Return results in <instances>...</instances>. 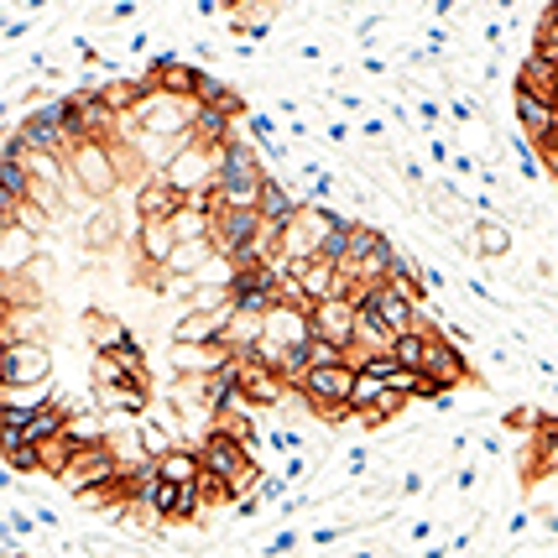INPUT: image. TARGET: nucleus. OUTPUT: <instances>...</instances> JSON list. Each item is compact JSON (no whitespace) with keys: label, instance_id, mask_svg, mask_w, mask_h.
Returning a JSON list of instances; mask_svg holds the SVG:
<instances>
[{"label":"nucleus","instance_id":"obj_26","mask_svg":"<svg viewBox=\"0 0 558 558\" xmlns=\"http://www.w3.org/2000/svg\"><path fill=\"white\" fill-rule=\"evenodd\" d=\"M267 444H271V449H298L303 438L292 434V428H271V434H267Z\"/></svg>","mask_w":558,"mask_h":558},{"label":"nucleus","instance_id":"obj_9","mask_svg":"<svg viewBox=\"0 0 558 558\" xmlns=\"http://www.w3.org/2000/svg\"><path fill=\"white\" fill-rule=\"evenodd\" d=\"M423 376H434L438 387H460V381H470V361H464L460 344H449L444 335H434L428 340V355H423Z\"/></svg>","mask_w":558,"mask_h":558},{"label":"nucleus","instance_id":"obj_1","mask_svg":"<svg viewBox=\"0 0 558 558\" xmlns=\"http://www.w3.org/2000/svg\"><path fill=\"white\" fill-rule=\"evenodd\" d=\"M267 178L271 172L262 168V157H256L245 142H235V146L219 151L215 194H219V204H230V209H256V198H262V183H267Z\"/></svg>","mask_w":558,"mask_h":558},{"label":"nucleus","instance_id":"obj_23","mask_svg":"<svg viewBox=\"0 0 558 558\" xmlns=\"http://www.w3.org/2000/svg\"><path fill=\"white\" fill-rule=\"evenodd\" d=\"M533 52L537 58H548V63H558V22L543 11L537 16V26H533Z\"/></svg>","mask_w":558,"mask_h":558},{"label":"nucleus","instance_id":"obj_28","mask_svg":"<svg viewBox=\"0 0 558 558\" xmlns=\"http://www.w3.org/2000/svg\"><path fill=\"white\" fill-rule=\"evenodd\" d=\"M344 533V527H318V533H314V543H324V548H329V543H335V537H340Z\"/></svg>","mask_w":558,"mask_h":558},{"label":"nucleus","instance_id":"obj_13","mask_svg":"<svg viewBox=\"0 0 558 558\" xmlns=\"http://www.w3.org/2000/svg\"><path fill=\"white\" fill-rule=\"evenodd\" d=\"M517 121H522V136H533V146H543L558 136V105H543L533 95H517Z\"/></svg>","mask_w":558,"mask_h":558},{"label":"nucleus","instance_id":"obj_5","mask_svg":"<svg viewBox=\"0 0 558 558\" xmlns=\"http://www.w3.org/2000/svg\"><path fill=\"white\" fill-rule=\"evenodd\" d=\"M262 225H267V219L256 215V209H230V204H219L215 209V251L230 256V262H241L245 251L256 245Z\"/></svg>","mask_w":558,"mask_h":558},{"label":"nucleus","instance_id":"obj_24","mask_svg":"<svg viewBox=\"0 0 558 558\" xmlns=\"http://www.w3.org/2000/svg\"><path fill=\"white\" fill-rule=\"evenodd\" d=\"M381 391H387V381H376V376H365L361 371V376H355V391H350V413H365Z\"/></svg>","mask_w":558,"mask_h":558},{"label":"nucleus","instance_id":"obj_21","mask_svg":"<svg viewBox=\"0 0 558 558\" xmlns=\"http://www.w3.org/2000/svg\"><path fill=\"white\" fill-rule=\"evenodd\" d=\"M26 245H32V230H22L16 219H5V277H11V271H22Z\"/></svg>","mask_w":558,"mask_h":558},{"label":"nucleus","instance_id":"obj_17","mask_svg":"<svg viewBox=\"0 0 558 558\" xmlns=\"http://www.w3.org/2000/svg\"><path fill=\"white\" fill-rule=\"evenodd\" d=\"M198 105H209V110H225L230 121H241L245 116V99L225 84V78H204V89H198Z\"/></svg>","mask_w":558,"mask_h":558},{"label":"nucleus","instance_id":"obj_18","mask_svg":"<svg viewBox=\"0 0 558 558\" xmlns=\"http://www.w3.org/2000/svg\"><path fill=\"white\" fill-rule=\"evenodd\" d=\"M121 230H116V209H89V225H84V245L89 251H116Z\"/></svg>","mask_w":558,"mask_h":558},{"label":"nucleus","instance_id":"obj_2","mask_svg":"<svg viewBox=\"0 0 558 558\" xmlns=\"http://www.w3.org/2000/svg\"><path fill=\"white\" fill-rule=\"evenodd\" d=\"M69 172H73V189L89 198H110L116 194V183H121V168H116V151L110 146H95L84 142L78 151L69 157ZM69 189V194H73Z\"/></svg>","mask_w":558,"mask_h":558},{"label":"nucleus","instance_id":"obj_4","mask_svg":"<svg viewBox=\"0 0 558 558\" xmlns=\"http://www.w3.org/2000/svg\"><path fill=\"white\" fill-rule=\"evenodd\" d=\"M48 381H52V350L43 340L0 350V387H48Z\"/></svg>","mask_w":558,"mask_h":558},{"label":"nucleus","instance_id":"obj_14","mask_svg":"<svg viewBox=\"0 0 558 558\" xmlns=\"http://www.w3.org/2000/svg\"><path fill=\"white\" fill-rule=\"evenodd\" d=\"M157 475H162L168 486H198V481H204V454L189 449V444H178L172 454L157 460Z\"/></svg>","mask_w":558,"mask_h":558},{"label":"nucleus","instance_id":"obj_7","mask_svg":"<svg viewBox=\"0 0 558 558\" xmlns=\"http://www.w3.org/2000/svg\"><path fill=\"white\" fill-rule=\"evenodd\" d=\"M198 454H204V470H209V475H219V481H235L241 470H251V464H256V454L245 449L241 438L219 434V428L198 444Z\"/></svg>","mask_w":558,"mask_h":558},{"label":"nucleus","instance_id":"obj_11","mask_svg":"<svg viewBox=\"0 0 558 558\" xmlns=\"http://www.w3.org/2000/svg\"><path fill=\"white\" fill-rule=\"evenodd\" d=\"M136 251H142V267L168 271L172 251H178V235H172V225H162V219H136Z\"/></svg>","mask_w":558,"mask_h":558},{"label":"nucleus","instance_id":"obj_27","mask_svg":"<svg viewBox=\"0 0 558 558\" xmlns=\"http://www.w3.org/2000/svg\"><path fill=\"white\" fill-rule=\"evenodd\" d=\"M131 16H136V5H131V0H121V5H110V11H105V22H131Z\"/></svg>","mask_w":558,"mask_h":558},{"label":"nucleus","instance_id":"obj_29","mask_svg":"<svg viewBox=\"0 0 558 558\" xmlns=\"http://www.w3.org/2000/svg\"><path fill=\"white\" fill-rule=\"evenodd\" d=\"M5 558H22V554H5Z\"/></svg>","mask_w":558,"mask_h":558},{"label":"nucleus","instance_id":"obj_20","mask_svg":"<svg viewBox=\"0 0 558 558\" xmlns=\"http://www.w3.org/2000/svg\"><path fill=\"white\" fill-rule=\"evenodd\" d=\"M136 438H142V449L151 454V460H162V454H172V449H178L168 423H151V417H142V423H136Z\"/></svg>","mask_w":558,"mask_h":558},{"label":"nucleus","instance_id":"obj_6","mask_svg":"<svg viewBox=\"0 0 558 558\" xmlns=\"http://www.w3.org/2000/svg\"><path fill=\"white\" fill-rule=\"evenodd\" d=\"M183 209H189V194L172 189L168 172H146L142 189H136V219H162V225H172Z\"/></svg>","mask_w":558,"mask_h":558},{"label":"nucleus","instance_id":"obj_12","mask_svg":"<svg viewBox=\"0 0 558 558\" xmlns=\"http://www.w3.org/2000/svg\"><path fill=\"white\" fill-rule=\"evenodd\" d=\"M517 95H533V99H543V105H558V63L527 52L522 69H517Z\"/></svg>","mask_w":558,"mask_h":558},{"label":"nucleus","instance_id":"obj_16","mask_svg":"<svg viewBox=\"0 0 558 558\" xmlns=\"http://www.w3.org/2000/svg\"><path fill=\"white\" fill-rule=\"evenodd\" d=\"M5 335L0 344H37L43 340V314L37 308H5V324H0Z\"/></svg>","mask_w":558,"mask_h":558},{"label":"nucleus","instance_id":"obj_25","mask_svg":"<svg viewBox=\"0 0 558 558\" xmlns=\"http://www.w3.org/2000/svg\"><path fill=\"white\" fill-rule=\"evenodd\" d=\"M5 533H11V537H32V543H37V527H32V517H22L16 507L5 511Z\"/></svg>","mask_w":558,"mask_h":558},{"label":"nucleus","instance_id":"obj_10","mask_svg":"<svg viewBox=\"0 0 558 558\" xmlns=\"http://www.w3.org/2000/svg\"><path fill=\"white\" fill-rule=\"evenodd\" d=\"M355 318H361V308H355L350 298H329V303H318L314 308V335L350 350V340H355Z\"/></svg>","mask_w":558,"mask_h":558},{"label":"nucleus","instance_id":"obj_22","mask_svg":"<svg viewBox=\"0 0 558 558\" xmlns=\"http://www.w3.org/2000/svg\"><path fill=\"white\" fill-rule=\"evenodd\" d=\"M475 245H481V256H507L511 230L501 225V219H486V225H481V235H475Z\"/></svg>","mask_w":558,"mask_h":558},{"label":"nucleus","instance_id":"obj_19","mask_svg":"<svg viewBox=\"0 0 558 558\" xmlns=\"http://www.w3.org/2000/svg\"><path fill=\"white\" fill-rule=\"evenodd\" d=\"M397 413H408V391L387 387V391H381V397H376V402H371V408L361 413V423H365V428H381V423H391Z\"/></svg>","mask_w":558,"mask_h":558},{"label":"nucleus","instance_id":"obj_8","mask_svg":"<svg viewBox=\"0 0 558 558\" xmlns=\"http://www.w3.org/2000/svg\"><path fill=\"white\" fill-rule=\"evenodd\" d=\"M235 376H241V397L251 402V408H277V402L292 391L288 381L262 361H235Z\"/></svg>","mask_w":558,"mask_h":558},{"label":"nucleus","instance_id":"obj_15","mask_svg":"<svg viewBox=\"0 0 558 558\" xmlns=\"http://www.w3.org/2000/svg\"><path fill=\"white\" fill-rule=\"evenodd\" d=\"M84 329H89V344H95V355H116L131 335L121 329V318H110V314H99V308H89L84 314Z\"/></svg>","mask_w":558,"mask_h":558},{"label":"nucleus","instance_id":"obj_3","mask_svg":"<svg viewBox=\"0 0 558 558\" xmlns=\"http://www.w3.org/2000/svg\"><path fill=\"white\" fill-rule=\"evenodd\" d=\"M355 365H318V371H308L303 376V402L314 408V413H324V417H335L340 408H350V391H355Z\"/></svg>","mask_w":558,"mask_h":558}]
</instances>
